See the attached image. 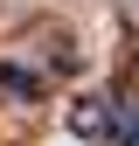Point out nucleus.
Masks as SVG:
<instances>
[{"label": "nucleus", "mask_w": 139, "mask_h": 146, "mask_svg": "<svg viewBox=\"0 0 139 146\" xmlns=\"http://www.w3.org/2000/svg\"><path fill=\"white\" fill-rule=\"evenodd\" d=\"M111 118H118V111H111L104 98H77V104H70V132H77L83 146H91L97 132H111Z\"/></svg>", "instance_id": "nucleus-1"}, {"label": "nucleus", "mask_w": 139, "mask_h": 146, "mask_svg": "<svg viewBox=\"0 0 139 146\" xmlns=\"http://www.w3.org/2000/svg\"><path fill=\"white\" fill-rule=\"evenodd\" d=\"M0 84H7L14 98H35V70H14V63H7V70H0Z\"/></svg>", "instance_id": "nucleus-2"}]
</instances>
